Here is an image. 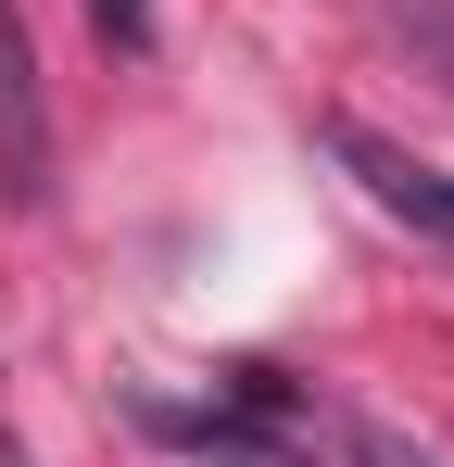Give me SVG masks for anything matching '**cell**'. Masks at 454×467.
I'll use <instances>...</instances> for the list:
<instances>
[{"label": "cell", "instance_id": "cell-2", "mask_svg": "<svg viewBox=\"0 0 454 467\" xmlns=\"http://www.w3.org/2000/svg\"><path fill=\"white\" fill-rule=\"evenodd\" d=\"M0 190L13 202H38L51 190V114H38V38H26V13L0 0Z\"/></svg>", "mask_w": 454, "mask_h": 467}, {"label": "cell", "instance_id": "cell-1", "mask_svg": "<svg viewBox=\"0 0 454 467\" xmlns=\"http://www.w3.org/2000/svg\"><path fill=\"white\" fill-rule=\"evenodd\" d=\"M315 140H328V164H341V177L366 190L378 215H404V228H429V240H454V164H417V152H404V140H378L366 114H328Z\"/></svg>", "mask_w": 454, "mask_h": 467}, {"label": "cell", "instance_id": "cell-3", "mask_svg": "<svg viewBox=\"0 0 454 467\" xmlns=\"http://www.w3.org/2000/svg\"><path fill=\"white\" fill-rule=\"evenodd\" d=\"M88 26H101L114 51H151V0H88Z\"/></svg>", "mask_w": 454, "mask_h": 467}, {"label": "cell", "instance_id": "cell-5", "mask_svg": "<svg viewBox=\"0 0 454 467\" xmlns=\"http://www.w3.org/2000/svg\"><path fill=\"white\" fill-rule=\"evenodd\" d=\"M0 467H38V455H13V442H0Z\"/></svg>", "mask_w": 454, "mask_h": 467}, {"label": "cell", "instance_id": "cell-6", "mask_svg": "<svg viewBox=\"0 0 454 467\" xmlns=\"http://www.w3.org/2000/svg\"><path fill=\"white\" fill-rule=\"evenodd\" d=\"M253 467H278V455H253Z\"/></svg>", "mask_w": 454, "mask_h": 467}, {"label": "cell", "instance_id": "cell-4", "mask_svg": "<svg viewBox=\"0 0 454 467\" xmlns=\"http://www.w3.org/2000/svg\"><path fill=\"white\" fill-rule=\"evenodd\" d=\"M354 467H429V455H417V442H391L378 417H354Z\"/></svg>", "mask_w": 454, "mask_h": 467}]
</instances>
